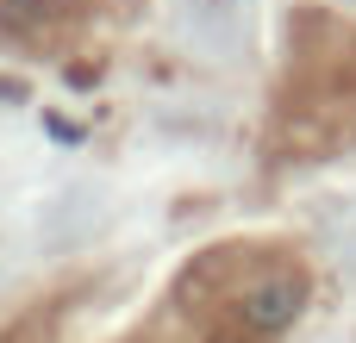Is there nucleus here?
<instances>
[{
	"label": "nucleus",
	"instance_id": "f257e3e1",
	"mask_svg": "<svg viewBox=\"0 0 356 343\" xmlns=\"http://www.w3.org/2000/svg\"><path fill=\"white\" fill-rule=\"evenodd\" d=\"M313 269L282 237H225L181 262L163 306L119 343H282L307 312Z\"/></svg>",
	"mask_w": 356,
	"mask_h": 343
},
{
	"label": "nucleus",
	"instance_id": "f03ea898",
	"mask_svg": "<svg viewBox=\"0 0 356 343\" xmlns=\"http://www.w3.org/2000/svg\"><path fill=\"white\" fill-rule=\"evenodd\" d=\"M356 144V25L300 6L288 19V62L269 106V156L313 162Z\"/></svg>",
	"mask_w": 356,
	"mask_h": 343
},
{
	"label": "nucleus",
	"instance_id": "20e7f679",
	"mask_svg": "<svg viewBox=\"0 0 356 343\" xmlns=\"http://www.w3.org/2000/svg\"><path fill=\"white\" fill-rule=\"evenodd\" d=\"M56 319H63V300H44V306L19 312L13 325H0V343H50L56 337Z\"/></svg>",
	"mask_w": 356,
	"mask_h": 343
},
{
	"label": "nucleus",
	"instance_id": "7ed1b4c3",
	"mask_svg": "<svg viewBox=\"0 0 356 343\" xmlns=\"http://www.w3.org/2000/svg\"><path fill=\"white\" fill-rule=\"evenodd\" d=\"M94 25V0H0V44L25 56H63Z\"/></svg>",
	"mask_w": 356,
	"mask_h": 343
}]
</instances>
